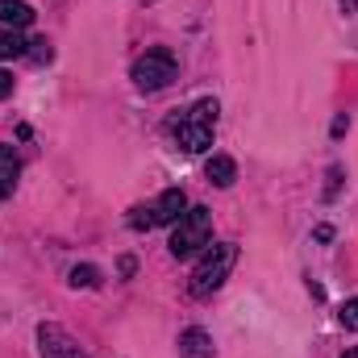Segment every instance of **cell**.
<instances>
[{"label": "cell", "mask_w": 358, "mask_h": 358, "mask_svg": "<svg viewBox=\"0 0 358 358\" xmlns=\"http://www.w3.org/2000/svg\"><path fill=\"white\" fill-rule=\"evenodd\" d=\"M213 129H217V100H213V96L196 100L192 108H183L179 117L167 121V134L176 138V146L183 155L208 150V146H213Z\"/></svg>", "instance_id": "1"}, {"label": "cell", "mask_w": 358, "mask_h": 358, "mask_svg": "<svg viewBox=\"0 0 358 358\" xmlns=\"http://www.w3.org/2000/svg\"><path fill=\"white\" fill-rule=\"evenodd\" d=\"M234 263H238V246L234 242H221V246H208L204 250V259L196 263V271H192V296H208V292H217L225 279H229V271H234Z\"/></svg>", "instance_id": "2"}, {"label": "cell", "mask_w": 358, "mask_h": 358, "mask_svg": "<svg viewBox=\"0 0 358 358\" xmlns=\"http://www.w3.org/2000/svg\"><path fill=\"white\" fill-rule=\"evenodd\" d=\"M208 238H213V213H208V208H187L176 221V234H171L167 250H171L176 259H187V255L204 250Z\"/></svg>", "instance_id": "3"}, {"label": "cell", "mask_w": 358, "mask_h": 358, "mask_svg": "<svg viewBox=\"0 0 358 358\" xmlns=\"http://www.w3.org/2000/svg\"><path fill=\"white\" fill-rule=\"evenodd\" d=\"M176 71H179L176 55H171L167 46H155V50H146V55L134 63V84L142 92H159L176 80Z\"/></svg>", "instance_id": "4"}, {"label": "cell", "mask_w": 358, "mask_h": 358, "mask_svg": "<svg viewBox=\"0 0 358 358\" xmlns=\"http://www.w3.org/2000/svg\"><path fill=\"white\" fill-rule=\"evenodd\" d=\"M187 213V196L179 187H167L150 208H134L129 213V225L134 229H155V225H176L179 217Z\"/></svg>", "instance_id": "5"}, {"label": "cell", "mask_w": 358, "mask_h": 358, "mask_svg": "<svg viewBox=\"0 0 358 358\" xmlns=\"http://www.w3.org/2000/svg\"><path fill=\"white\" fill-rule=\"evenodd\" d=\"M38 350H42V358H88L63 325H50V321L38 325Z\"/></svg>", "instance_id": "6"}, {"label": "cell", "mask_w": 358, "mask_h": 358, "mask_svg": "<svg viewBox=\"0 0 358 358\" xmlns=\"http://www.w3.org/2000/svg\"><path fill=\"white\" fill-rule=\"evenodd\" d=\"M179 355L183 358H213V338L204 329H183L179 334Z\"/></svg>", "instance_id": "7"}, {"label": "cell", "mask_w": 358, "mask_h": 358, "mask_svg": "<svg viewBox=\"0 0 358 358\" xmlns=\"http://www.w3.org/2000/svg\"><path fill=\"white\" fill-rule=\"evenodd\" d=\"M17 176H21V159H17V150H13V146H0V200L13 196Z\"/></svg>", "instance_id": "8"}, {"label": "cell", "mask_w": 358, "mask_h": 358, "mask_svg": "<svg viewBox=\"0 0 358 358\" xmlns=\"http://www.w3.org/2000/svg\"><path fill=\"white\" fill-rule=\"evenodd\" d=\"M204 176H208V183H217V187H229L238 179V163L229 155H213L208 167H204Z\"/></svg>", "instance_id": "9"}, {"label": "cell", "mask_w": 358, "mask_h": 358, "mask_svg": "<svg viewBox=\"0 0 358 358\" xmlns=\"http://www.w3.org/2000/svg\"><path fill=\"white\" fill-rule=\"evenodd\" d=\"M0 21H4L8 29H21V25L34 21V8H29L25 0H0Z\"/></svg>", "instance_id": "10"}, {"label": "cell", "mask_w": 358, "mask_h": 358, "mask_svg": "<svg viewBox=\"0 0 358 358\" xmlns=\"http://www.w3.org/2000/svg\"><path fill=\"white\" fill-rule=\"evenodd\" d=\"M25 38L17 34V29H0V59H17V55H25Z\"/></svg>", "instance_id": "11"}, {"label": "cell", "mask_w": 358, "mask_h": 358, "mask_svg": "<svg viewBox=\"0 0 358 358\" xmlns=\"http://www.w3.org/2000/svg\"><path fill=\"white\" fill-rule=\"evenodd\" d=\"M96 283H100L96 267H71V287H96Z\"/></svg>", "instance_id": "12"}, {"label": "cell", "mask_w": 358, "mask_h": 358, "mask_svg": "<svg viewBox=\"0 0 358 358\" xmlns=\"http://www.w3.org/2000/svg\"><path fill=\"white\" fill-rule=\"evenodd\" d=\"M338 317H342V325H346L350 334H358V296H355V300H346V304H342V313H338Z\"/></svg>", "instance_id": "13"}, {"label": "cell", "mask_w": 358, "mask_h": 358, "mask_svg": "<svg viewBox=\"0 0 358 358\" xmlns=\"http://www.w3.org/2000/svg\"><path fill=\"white\" fill-rule=\"evenodd\" d=\"M29 46H34V50H25V55H29L34 63H50V46H46V42H29Z\"/></svg>", "instance_id": "14"}, {"label": "cell", "mask_w": 358, "mask_h": 358, "mask_svg": "<svg viewBox=\"0 0 358 358\" xmlns=\"http://www.w3.org/2000/svg\"><path fill=\"white\" fill-rule=\"evenodd\" d=\"M4 96H13V76H8V71H0V100H4Z\"/></svg>", "instance_id": "15"}, {"label": "cell", "mask_w": 358, "mask_h": 358, "mask_svg": "<svg viewBox=\"0 0 358 358\" xmlns=\"http://www.w3.org/2000/svg\"><path fill=\"white\" fill-rule=\"evenodd\" d=\"M342 8H346V13H355V8H358V0H342Z\"/></svg>", "instance_id": "16"}, {"label": "cell", "mask_w": 358, "mask_h": 358, "mask_svg": "<svg viewBox=\"0 0 358 358\" xmlns=\"http://www.w3.org/2000/svg\"><path fill=\"white\" fill-rule=\"evenodd\" d=\"M342 358H358V350H346V355H342Z\"/></svg>", "instance_id": "17"}]
</instances>
